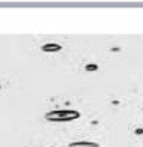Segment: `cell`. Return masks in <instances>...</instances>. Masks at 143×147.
Returning <instances> with one entry per match:
<instances>
[{
    "mask_svg": "<svg viewBox=\"0 0 143 147\" xmlns=\"http://www.w3.org/2000/svg\"><path fill=\"white\" fill-rule=\"evenodd\" d=\"M78 117L77 111H53L47 114V120H71Z\"/></svg>",
    "mask_w": 143,
    "mask_h": 147,
    "instance_id": "cell-1",
    "label": "cell"
},
{
    "mask_svg": "<svg viewBox=\"0 0 143 147\" xmlns=\"http://www.w3.org/2000/svg\"><path fill=\"white\" fill-rule=\"evenodd\" d=\"M69 147H98V144L91 141H77V143H71Z\"/></svg>",
    "mask_w": 143,
    "mask_h": 147,
    "instance_id": "cell-2",
    "label": "cell"
},
{
    "mask_svg": "<svg viewBox=\"0 0 143 147\" xmlns=\"http://www.w3.org/2000/svg\"><path fill=\"white\" fill-rule=\"evenodd\" d=\"M44 50H45V51H50V50L57 51V50H60V47H59V45H45V47H44Z\"/></svg>",
    "mask_w": 143,
    "mask_h": 147,
    "instance_id": "cell-3",
    "label": "cell"
},
{
    "mask_svg": "<svg viewBox=\"0 0 143 147\" xmlns=\"http://www.w3.org/2000/svg\"><path fill=\"white\" fill-rule=\"evenodd\" d=\"M87 69H91V71H93V69H95V66H93V65H89V66H87Z\"/></svg>",
    "mask_w": 143,
    "mask_h": 147,
    "instance_id": "cell-4",
    "label": "cell"
}]
</instances>
